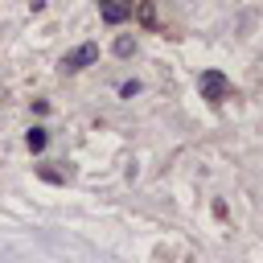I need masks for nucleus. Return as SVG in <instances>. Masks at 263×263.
I'll list each match as a JSON object with an SVG mask.
<instances>
[{"instance_id":"423d86ee","label":"nucleus","mask_w":263,"mask_h":263,"mask_svg":"<svg viewBox=\"0 0 263 263\" xmlns=\"http://www.w3.org/2000/svg\"><path fill=\"white\" fill-rule=\"evenodd\" d=\"M132 49H136V41H132V37H119V41H115V53H119V58H127Z\"/></svg>"},{"instance_id":"7ed1b4c3","label":"nucleus","mask_w":263,"mask_h":263,"mask_svg":"<svg viewBox=\"0 0 263 263\" xmlns=\"http://www.w3.org/2000/svg\"><path fill=\"white\" fill-rule=\"evenodd\" d=\"M197 86H201V95H205V99H222L230 82H226V74H222V70H205V74L197 78Z\"/></svg>"},{"instance_id":"39448f33","label":"nucleus","mask_w":263,"mask_h":263,"mask_svg":"<svg viewBox=\"0 0 263 263\" xmlns=\"http://www.w3.org/2000/svg\"><path fill=\"white\" fill-rule=\"evenodd\" d=\"M136 16H140V21L148 25V29L156 25V8H152V4H140V8H136Z\"/></svg>"},{"instance_id":"0eeeda50","label":"nucleus","mask_w":263,"mask_h":263,"mask_svg":"<svg viewBox=\"0 0 263 263\" xmlns=\"http://www.w3.org/2000/svg\"><path fill=\"white\" fill-rule=\"evenodd\" d=\"M119 95H123V99H132V95H140V82H123V86H119Z\"/></svg>"},{"instance_id":"20e7f679","label":"nucleus","mask_w":263,"mask_h":263,"mask_svg":"<svg viewBox=\"0 0 263 263\" xmlns=\"http://www.w3.org/2000/svg\"><path fill=\"white\" fill-rule=\"evenodd\" d=\"M45 140H49V136H45V127H33V132L25 136V144H29V152H41V148H45Z\"/></svg>"},{"instance_id":"f257e3e1","label":"nucleus","mask_w":263,"mask_h":263,"mask_svg":"<svg viewBox=\"0 0 263 263\" xmlns=\"http://www.w3.org/2000/svg\"><path fill=\"white\" fill-rule=\"evenodd\" d=\"M132 12H136L132 0H99V16H103L107 25H123V21H132Z\"/></svg>"},{"instance_id":"f03ea898","label":"nucleus","mask_w":263,"mask_h":263,"mask_svg":"<svg viewBox=\"0 0 263 263\" xmlns=\"http://www.w3.org/2000/svg\"><path fill=\"white\" fill-rule=\"evenodd\" d=\"M95 58H99V45H95V41H86V45L70 49V53L62 58V66H66V70H82V66H90Z\"/></svg>"}]
</instances>
